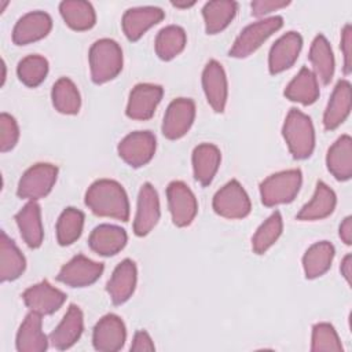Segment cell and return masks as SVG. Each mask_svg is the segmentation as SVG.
<instances>
[{"label": "cell", "mask_w": 352, "mask_h": 352, "mask_svg": "<svg viewBox=\"0 0 352 352\" xmlns=\"http://www.w3.org/2000/svg\"><path fill=\"white\" fill-rule=\"evenodd\" d=\"M85 205L96 216L120 221L129 220L128 195L116 180L99 179L94 182L85 192Z\"/></svg>", "instance_id": "obj_1"}, {"label": "cell", "mask_w": 352, "mask_h": 352, "mask_svg": "<svg viewBox=\"0 0 352 352\" xmlns=\"http://www.w3.org/2000/svg\"><path fill=\"white\" fill-rule=\"evenodd\" d=\"M283 139L296 160L308 158L315 148V129L311 118L298 109H290L283 126Z\"/></svg>", "instance_id": "obj_2"}, {"label": "cell", "mask_w": 352, "mask_h": 352, "mask_svg": "<svg viewBox=\"0 0 352 352\" xmlns=\"http://www.w3.org/2000/svg\"><path fill=\"white\" fill-rule=\"evenodd\" d=\"M91 78L95 84H104L116 78L122 70V50L113 38L96 40L89 48Z\"/></svg>", "instance_id": "obj_3"}, {"label": "cell", "mask_w": 352, "mask_h": 352, "mask_svg": "<svg viewBox=\"0 0 352 352\" xmlns=\"http://www.w3.org/2000/svg\"><path fill=\"white\" fill-rule=\"evenodd\" d=\"M302 173L300 169L276 172L260 183L261 202L265 206H275L292 202L300 191Z\"/></svg>", "instance_id": "obj_4"}, {"label": "cell", "mask_w": 352, "mask_h": 352, "mask_svg": "<svg viewBox=\"0 0 352 352\" xmlns=\"http://www.w3.org/2000/svg\"><path fill=\"white\" fill-rule=\"evenodd\" d=\"M283 25V18L274 15L270 18L260 19L257 22L246 26L239 36L235 38L232 47L230 48V56L232 58H246L253 54L271 34L278 32Z\"/></svg>", "instance_id": "obj_5"}, {"label": "cell", "mask_w": 352, "mask_h": 352, "mask_svg": "<svg viewBox=\"0 0 352 352\" xmlns=\"http://www.w3.org/2000/svg\"><path fill=\"white\" fill-rule=\"evenodd\" d=\"M58 177V168L48 162H38L32 165L18 183L16 194L19 198L37 201L47 197Z\"/></svg>", "instance_id": "obj_6"}, {"label": "cell", "mask_w": 352, "mask_h": 352, "mask_svg": "<svg viewBox=\"0 0 352 352\" xmlns=\"http://www.w3.org/2000/svg\"><path fill=\"white\" fill-rule=\"evenodd\" d=\"M213 210L224 219H243L250 213L249 195L238 180L226 183L213 197Z\"/></svg>", "instance_id": "obj_7"}, {"label": "cell", "mask_w": 352, "mask_h": 352, "mask_svg": "<svg viewBox=\"0 0 352 352\" xmlns=\"http://www.w3.org/2000/svg\"><path fill=\"white\" fill-rule=\"evenodd\" d=\"M168 206L172 221L177 227H187L198 212V202L190 187L180 180H173L166 187Z\"/></svg>", "instance_id": "obj_8"}, {"label": "cell", "mask_w": 352, "mask_h": 352, "mask_svg": "<svg viewBox=\"0 0 352 352\" xmlns=\"http://www.w3.org/2000/svg\"><path fill=\"white\" fill-rule=\"evenodd\" d=\"M155 136L150 131H135L118 143V155L132 168H142L155 153Z\"/></svg>", "instance_id": "obj_9"}, {"label": "cell", "mask_w": 352, "mask_h": 352, "mask_svg": "<svg viewBox=\"0 0 352 352\" xmlns=\"http://www.w3.org/2000/svg\"><path fill=\"white\" fill-rule=\"evenodd\" d=\"M195 118V103L190 98H177L172 100L165 111L162 121V135L166 139L176 140L183 138L191 128Z\"/></svg>", "instance_id": "obj_10"}, {"label": "cell", "mask_w": 352, "mask_h": 352, "mask_svg": "<svg viewBox=\"0 0 352 352\" xmlns=\"http://www.w3.org/2000/svg\"><path fill=\"white\" fill-rule=\"evenodd\" d=\"M103 270L102 263L94 261L84 254H77L60 268L56 279L70 287H85L95 283Z\"/></svg>", "instance_id": "obj_11"}, {"label": "cell", "mask_w": 352, "mask_h": 352, "mask_svg": "<svg viewBox=\"0 0 352 352\" xmlns=\"http://www.w3.org/2000/svg\"><path fill=\"white\" fill-rule=\"evenodd\" d=\"M164 95V89L161 85L140 82L136 84L128 98L126 104V116L132 120L146 121L154 116V111L161 102Z\"/></svg>", "instance_id": "obj_12"}, {"label": "cell", "mask_w": 352, "mask_h": 352, "mask_svg": "<svg viewBox=\"0 0 352 352\" xmlns=\"http://www.w3.org/2000/svg\"><path fill=\"white\" fill-rule=\"evenodd\" d=\"M126 340V329L122 319L116 314H107L94 327L92 344L100 352H117Z\"/></svg>", "instance_id": "obj_13"}, {"label": "cell", "mask_w": 352, "mask_h": 352, "mask_svg": "<svg viewBox=\"0 0 352 352\" xmlns=\"http://www.w3.org/2000/svg\"><path fill=\"white\" fill-rule=\"evenodd\" d=\"M161 216L160 198L150 183H143L138 195V208L133 220V232L136 236L147 235L158 223Z\"/></svg>", "instance_id": "obj_14"}, {"label": "cell", "mask_w": 352, "mask_h": 352, "mask_svg": "<svg viewBox=\"0 0 352 352\" xmlns=\"http://www.w3.org/2000/svg\"><path fill=\"white\" fill-rule=\"evenodd\" d=\"M22 300L30 311L43 316L56 312L66 301V294L54 287L48 280H41L28 287L22 293Z\"/></svg>", "instance_id": "obj_15"}, {"label": "cell", "mask_w": 352, "mask_h": 352, "mask_svg": "<svg viewBox=\"0 0 352 352\" xmlns=\"http://www.w3.org/2000/svg\"><path fill=\"white\" fill-rule=\"evenodd\" d=\"M202 88L208 103L216 113H223L228 96L227 76L223 66L212 59L206 63L202 72Z\"/></svg>", "instance_id": "obj_16"}, {"label": "cell", "mask_w": 352, "mask_h": 352, "mask_svg": "<svg viewBox=\"0 0 352 352\" xmlns=\"http://www.w3.org/2000/svg\"><path fill=\"white\" fill-rule=\"evenodd\" d=\"M52 29V19L44 11H30L22 15L14 29L12 41L16 45H26L44 38Z\"/></svg>", "instance_id": "obj_17"}, {"label": "cell", "mask_w": 352, "mask_h": 352, "mask_svg": "<svg viewBox=\"0 0 352 352\" xmlns=\"http://www.w3.org/2000/svg\"><path fill=\"white\" fill-rule=\"evenodd\" d=\"M302 47V37L297 32H287L280 36L270 50L268 69L271 74H278L292 67L297 60Z\"/></svg>", "instance_id": "obj_18"}, {"label": "cell", "mask_w": 352, "mask_h": 352, "mask_svg": "<svg viewBox=\"0 0 352 352\" xmlns=\"http://www.w3.org/2000/svg\"><path fill=\"white\" fill-rule=\"evenodd\" d=\"M165 12L160 7L144 6L128 8L122 15V30L129 41H138L150 28L161 22Z\"/></svg>", "instance_id": "obj_19"}, {"label": "cell", "mask_w": 352, "mask_h": 352, "mask_svg": "<svg viewBox=\"0 0 352 352\" xmlns=\"http://www.w3.org/2000/svg\"><path fill=\"white\" fill-rule=\"evenodd\" d=\"M138 268L135 261L131 258H124L113 271L106 290L114 305H121L128 301L136 287Z\"/></svg>", "instance_id": "obj_20"}, {"label": "cell", "mask_w": 352, "mask_h": 352, "mask_svg": "<svg viewBox=\"0 0 352 352\" xmlns=\"http://www.w3.org/2000/svg\"><path fill=\"white\" fill-rule=\"evenodd\" d=\"M84 330V315L80 307L70 304L60 323L50 334V341L54 348L59 351L69 349L81 337Z\"/></svg>", "instance_id": "obj_21"}, {"label": "cell", "mask_w": 352, "mask_h": 352, "mask_svg": "<svg viewBox=\"0 0 352 352\" xmlns=\"http://www.w3.org/2000/svg\"><path fill=\"white\" fill-rule=\"evenodd\" d=\"M352 104L351 84L348 80H340L329 99L323 114V126L327 131L338 128L349 116Z\"/></svg>", "instance_id": "obj_22"}, {"label": "cell", "mask_w": 352, "mask_h": 352, "mask_svg": "<svg viewBox=\"0 0 352 352\" xmlns=\"http://www.w3.org/2000/svg\"><path fill=\"white\" fill-rule=\"evenodd\" d=\"M128 235L124 228L113 224H100L95 227L88 238V245L99 256H114L126 245Z\"/></svg>", "instance_id": "obj_23"}, {"label": "cell", "mask_w": 352, "mask_h": 352, "mask_svg": "<svg viewBox=\"0 0 352 352\" xmlns=\"http://www.w3.org/2000/svg\"><path fill=\"white\" fill-rule=\"evenodd\" d=\"M41 315L30 311L19 326L15 346L18 352H44L48 348V338L41 330Z\"/></svg>", "instance_id": "obj_24"}, {"label": "cell", "mask_w": 352, "mask_h": 352, "mask_svg": "<svg viewBox=\"0 0 352 352\" xmlns=\"http://www.w3.org/2000/svg\"><path fill=\"white\" fill-rule=\"evenodd\" d=\"M15 221L25 243L32 249L40 248L44 238L40 205L36 201H29L15 214Z\"/></svg>", "instance_id": "obj_25"}, {"label": "cell", "mask_w": 352, "mask_h": 352, "mask_svg": "<svg viewBox=\"0 0 352 352\" xmlns=\"http://www.w3.org/2000/svg\"><path fill=\"white\" fill-rule=\"evenodd\" d=\"M220 161L221 153L217 146L212 143L198 144L192 151V170L195 180L202 186L210 184L217 173Z\"/></svg>", "instance_id": "obj_26"}, {"label": "cell", "mask_w": 352, "mask_h": 352, "mask_svg": "<svg viewBox=\"0 0 352 352\" xmlns=\"http://www.w3.org/2000/svg\"><path fill=\"white\" fill-rule=\"evenodd\" d=\"M329 172L341 182L352 176V139L349 135L340 136L329 148L326 155Z\"/></svg>", "instance_id": "obj_27"}, {"label": "cell", "mask_w": 352, "mask_h": 352, "mask_svg": "<svg viewBox=\"0 0 352 352\" xmlns=\"http://www.w3.org/2000/svg\"><path fill=\"white\" fill-rule=\"evenodd\" d=\"M337 197L334 191L323 182H318L314 197L297 213V220L314 221L330 216L336 208Z\"/></svg>", "instance_id": "obj_28"}, {"label": "cell", "mask_w": 352, "mask_h": 352, "mask_svg": "<svg viewBox=\"0 0 352 352\" xmlns=\"http://www.w3.org/2000/svg\"><path fill=\"white\" fill-rule=\"evenodd\" d=\"M283 94L292 102H297L304 106L312 104L319 98L318 78L315 77L312 70L304 66L286 85Z\"/></svg>", "instance_id": "obj_29"}, {"label": "cell", "mask_w": 352, "mask_h": 352, "mask_svg": "<svg viewBox=\"0 0 352 352\" xmlns=\"http://www.w3.org/2000/svg\"><path fill=\"white\" fill-rule=\"evenodd\" d=\"M26 260L15 242L1 231L0 236V280L8 282L18 279L25 271Z\"/></svg>", "instance_id": "obj_30"}, {"label": "cell", "mask_w": 352, "mask_h": 352, "mask_svg": "<svg viewBox=\"0 0 352 352\" xmlns=\"http://www.w3.org/2000/svg\"><path fill=\"white\" fill-rule=\"evenodd\" d=\"M334 246L327 241L311 245L302 256V268L307 279H315L324 275L333 263Z\"/></svg>", "instance_id": "obj_31"}, {"label": "cell", "mask_w": 352, "mask_h": 352, "mask_svg": "<svg viewBox=\"0 0 352 352\" xmlns=\"http://www.w3.org/2000/svg\"><path fill=\"white\" fill-rule=\"evenodd\" d=\"M309 62L314 67V74L327 85L334 76V55L327 38L323 34H318L309 48Z\"/></svg>", "instance_id": "obj_32"}, {"label": "cell", "mask_w": 352, "mask_h": 352, "mask_svg": "<svg viewBox=\"0 0 352 352\" xmlns=\"http://www.w3.org/2000/svg\"><path fill=\"white\" fill-rule=\"evenodd\" d=\"M238 10L236 1L214 0L208 1L202 8L205 30L208 34H216L224 30L234 19Z\"/></svg>", "instance_id": "obj_33"}, {"label": "cell", "mask_w": 352, "mask_h": 352, "mask_svg": "<svg viewBox=\"0 0 352 352\" xmlns=\"http://www.w3.org/2000/svg\"><path fill=\"white\" fill-rule=\"evenodd\" d=\"M59 11L65 23L77 32L88 30L96 22L95 10L88 1L65 0L59 4Z\"/></svg>", "instance_id": "obj_34"}, {"label": "cell", "mask_w": 352, "mask_h": 352, "mask_svg": "<svg viewBox=\"0 0 352 352\" xmlns=\"http://www.w3.org/2000/svg\"><path fill=\"white\" fill-rule=\"evenodd\" d=\"M186 41L187 36L182 26L168 25L162 28L155 37V54L162 60H170L184 50Z\"/></svg>", "instance_id": "obj_35"}, {"label": "cell", "mask_w": 352, "mask_h": 352, "mask_svg": "<svg viewBox=\"0 0 352 352\" xmlns=\"http://www.w3.org/2000/svg\"><path fill=\"white\" fill-rule=\"evenodd\" d=\"M52 104L56 111L62 114H77L81 107V98L76 84L67 78L60 77L54 85L51 91Z\"/></svg>", "instance_id": "obj_36"}, {"label": "cell", "mask_w": 352, "mask_h": 352, "mask_svg": "<svg viewBox=\"0 0 352 352\" xmlns=\"http://www.w3.org/2000/svg\"><path fill=\"white\" fill-rule=\"evenodd\" d=\"M84 213L76 208H66L56 221V241L60 246L74 243L82 232Z\"/></svg>", "instance_id": "obj_37"}, {"label": "cell", "mask_w": 352, "mask_h": 352, "mask_svg": "<svg viewBox=\"0 0 352 352\" xmlns=\"http://www.w3.org/2000/svg\"><path fill=\"white\" fill-rule=\"evenodd\" d=\"M283 221L280 213L274 212L254 232L252 238V249L256 254H264L280 236Z\"/></svg>", "instance_id": "obj_38"}, {"label": "cell", "mask_w": 352, "mask_h": 352, "mask_svg": "<svg viewBox=\"0 0 352 352\" xmlns=\"http://www.w3.org/2000/svg\"><path fill=\"white\" fill-rule=\"evenodd\" d=\"M48 60L41 55H28L16 66L18 78L30 88L38 87L47 77Z\"/></svg>", "instance_id": "obj_39"}, {"label": "cell", "mask_w": 352, "mask_h": 352, "mask_svg": "<svg viewBox=\"0 0 352 352\" xmlns=\"http://www.w3.org/2000/svg\"><path fill=\"white\" fill-rule=\"evenodd\" d=\"M312 352H342V345L333 324L322 322L312 327Z\"/></svg>", "instance_id": "obj_40"}, {"label": "cell", "mask_w": 352, "mask_h": 352, "mask_svg": "<svg viewBox=\"0 0 352 352\" xmlns=\"http://www.w3.org/2000/svg\"><path fill=\"white\" fill-rule=\"evenodd\" d=\"M19 139V128L15 118L8 113L0 114V151L6 153L15 147Z\"/></svg>", "instance_id": "obj_41"}, {"label": "cell", "mask_w": 352, "mask_h": 352, "mask_svg": "<svg viewBox=\"0 0 352 352\" xmlns=\"http://www.w3.org/2000/svg\"><path fill=\"white\" fill-rule=\"evenodd\" d=\"M290 4V1L286 0H256L250 3L252 7V15L253 16H264L272 11L285 8Z\"/></svg>", "instance_id": "obj_42"}, {"label": "cell", "mask_w": 352, "mask_h": 352, "mask_svg": "<svg viewBox=\"0 0 352 352\" xmlns=\"http://www.w3.org/2000/svg\"><path fill=\"white\" fill-rule=\"evenodd\" d=\"M341 51L344 55V73L348 76L352 70V28L346 23L341 33Z\"/></svg>", "instance_id": "obj_43"}, {"label": "cell", "mask_w": 352, "mask_h": 352, "mask_svg": "<svg viewBox=\"0 0 352 352\" xmlns=\"http://www.w3.org/2000/svg\"><path fill=\"white\" fill-rule=\"evenodd\" d=\"M154 342L151 340V337L148 336V333L146 330H138L133 336V341L131 345V351L133 352H144V351H154Z\"/></svg>", "instance_id": "obj_44"}, {"label": "cell", "mask_w": 352, "mask_h": 352, "mask_svg": "<svg viewBox=\"0 0 352 352\" xmlns=\"http://www.w3.org/2000/svg\"><path fill=\"white\" fill-rule=\"evenodd\" d=\"M340 238L345 245L352 243V217L346 216L340 224Z\"/></svg>", "instance_id": "obj_45"}, {"label": "cell", "mask_w": 352, "mask_h": 352, "mask_svg": "<svg viewBox=\"0 0 352 352\" xmlns=\"http://www.w3.org/2000/svg\"><path fill=\"white\" fill-rule=\"evenodd\" d=\"M341 275L345 278L346 283L351 285V274H352V256L346 254L341 261Z\"/></svg>", "instance_id": "obj_46"}, {"label": "cell", "mask_w": 352, "mask_h": 352, "mask_svg": "<svg viewBox=\"0 0 352 352\" xmlns=\"http://www.w3.org/2000/svg\"><path fill=\"white\" fill-rule=\"evenodd\" d=\"M194 4L195 1H172V6L177 8H188V7H192Z\"/></svg>", "instance_id": "obj_47"}]
</instances>
